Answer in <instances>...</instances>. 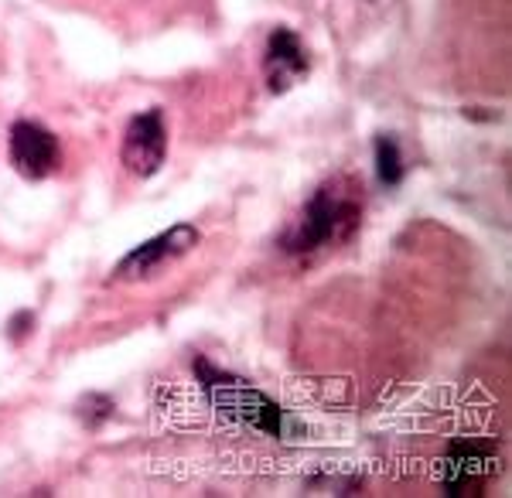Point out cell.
<instances>
[{"mask_svg":"<svg viewBox=\"0 0 512 498\" xmlns=\"http://www.w3.org/2000/svg\"><path fill=\"white\" fill-rule=\"evenodd\" d=\"M308 48L291 28H277L267 38V55H263V72H267L270 93H287L308 76Z\"/></svg>","mask_w":512,"mask_h":498,"instance_id":"52a82bcc","label":"cell"},{"mask_svg":"<svg viewBox=\"0 0 512 498\" xmlns=\"http://www.w3.org/2000/svg\"><path fill=\"white\" fill-rule=\"evenodd\" d=\"M362 219V198L352 188V181L335 178L321 185L308 202L301 205L297 219L280 236V249L284 253H315V249L328 243H342L359 229Z\"/></svg>","mask_w":512,"mask_h":498,"instance_id":"6da1fadb","label":"cell"},{"mask_svg":"<svg viewBox=\"0 0 512 498\" xmlns=\"http://www.w3.org/2000/svg\"><path fill=\"white\" fill-rule=\"evenodd\" d=\"M113 413V400L110 396H99V393H89L86 400L79 403V417L86 427H99L106 417Z\"/></svg>","mask_w":512,"mask_h":498,"instance_id":"9c48e42d","label":"cell"},{"mask_svg":"<svg viewBox=\"0 0 512 498\" xmlns=\"http://www.w3.org/2000/svg\"><path fill=\"white\" fill-rule=\"evenodd\" d=\"M376 174H379V181L390 188L400 185V178H403V154H400V144H396L390 134L376 137Z\"/></svg>","mask_w":512,"mask_h":498,"instance_id":"ba28073f","label":"cell"},{"mask_svg":"<svg viewBox=\"0 0 512 498\" xmlns=\"http://www.w3.org/2000/svg\"><path fill=\"white\" fill-rule=\"evenodd\" d=\"M164 157H168V123H164V113L144 110L130 116L120 144L123 168L137 174V178H151V174L164 168Z\"/></svg>","mask_w":512,"mask_h":498,"instance_id":"277c9868","label":"cell"},{"mask_svg":"<svg viewBox=\"0 0 512 498\" xmlns=\"http://www.w3.org/2000/svg\"><path fill=\"white\" fill-rule=\"evenodd\" d=\"M198 229L192 222H178V226L164 229L161 236L147 239L137 249H130L127 256L113 267V280H127V284H137V280H151L154 273H161L164 267H171L181 256H188L198 246Z\"/></svg>","mask_w":512,"mask_h":498,"instance_id":"3957f363","label":"cell"},{"mask_svg":"<svg viewBox=\"0 0 512 498\" xmlns=\"http://www.w3.org/2000/svg\"><path fill=\"white\" fill-rule=\"evenodd\" d=\"M11 164L24 181L52 178L62 164L59 137H55L52 130L41 127V123L18 120L11 127Z\"/></svg>","mask_w":512,"mask_h":498,"instance_id":"5b68a950","label":"cell"},{"mask_svg":"<svg viewBox=\"0 0 512 498\" xmlns=\"http://www.w3.org/2000/svg\"><path fill=\"white\" fill-rule=\"evenodd\" d=\"M195 376L205 393H209V400L216 403L222 413L243 420L256 434L277 437V441H287L291 434H297L294 417H287V410H280L267 393L253 389L246 379L226 376V372H219L216 365H209L205 359L195 362Z\"/></svg>","mask_w":512,"mask_h":498,"instance_id":"7a4b0ae2","label":"cell"},{"mask_svg":"<svg viewBox=\"0 0 512 498\" xmlns=\"http://www.w3.org/2000/svg\"><path fill=\"white\" fill-rule=\"evenodd\" d=\"M495 471V444L489 441H454L441 461L448 495H472Z\"/></svg>","mask_w":512,"mask_h":498,"instance_id":"8992f818","label":"cell"}]
</instances>
